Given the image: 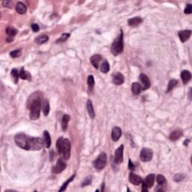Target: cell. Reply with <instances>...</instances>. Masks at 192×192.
I'll list each match as a JSON object with an SVG mask.
<instances>
[{
	"mask_svg": "<svg viewBox=\"0 0 192 192\" xmlns=\"http://www.w3.org/2000/svg\"><path fill=\"white\" fill-rule=\"evenodd\" d=\"M185 176L184 175V174H182V173H178V174H176L174 176H173V179H174V181L175 182H181V181H183V179H185Z\"/></svg>",
	"mask_w": 192,
	"mask_h": 192,
	"instance_id": "d590c367",
	"label": "cell"
},
{
	"mask_svg": "<svg viewBox=\"0 0 192 192\" xmlns=\"http://www.w3.org/2000/svg\"><path fill=\"white\" fill-rule=\"evenodd\" d=\"M107 162V157L106 153L101 152L94 161V167L97 170H103L106 167Z\"/></svg>",
	"mask_w": 192,
	"mask_h": 192,
	"instance_id": "5b68a950",
	"label": "cell"
},
{
	"mask_svg": "<svg viewBox=\"0 0 192 192\" xmlns=\"http://www.w3.org/2000/svg\"><path fill=\"white\" fill-rule=\"evenodd\" d=\"M65 168H66V164H65V162L64 161L62 158H59V159H58L56 166L53 168V173H62Z\"/></svg>",
	"mask_w": 192,
	"mask_h": 192,
	"instance_id": "ba28073f",
	"label": "cell"
},
{
	"mask_svg": "<svg viewBox=\"0 0 192 192\" xmlns=\"http://www.w3.org/2000/svg\"><path fill=\"white\" fill-rule=\"evenodd\" d=\"M41 107V103L38 98L33 99L31 101L30 107H29V110H30L29 117L31 119L36 120L40 117Z\"/></svg>",
	"mask_w": 192,
	"mask_h": 192,
	"instance_id": "277c9868",
	"label": "cell"
},
{
	"mask_svg": "<svg viewBox=\"0 0 192 192\" xmlns=\"http://www.w3.org/2000/svg\"><path fill=\"white\" fill-rule=\"evenodd\" d=\"M190 142V140H186L184 141V145L185 146H188V143Z\"/></svg>",
	"mask_w": 192,
	"mask_h": 192,
	"instance_id": "b9f144b4",
	"label": "cell"
},
{
	"mask_svg": "<svg viewBox=\"0 0 192 192\" xmlns=\"http://www.w3.org/2000/svg\"><path fill=\"white\" fill-rule=\"evenodd\" d=\"M14 140L17 147L25 150L38 151L45 147L44 140L40 137H31L25 134H18L14 137Z\"/></svg>",
	"mask_w": 192,
	"mask_h": 192,
	"instance_id": "6da1fadb",
	"label": "cell"
},
{
	"mask_svg": "<svg viewBox=\"0 0 192 192\" xmlns=\"http://www.w3.org/2000/svg\"><path fill=\"white\" fill-rule=\"evenodd\" d=\"M101 60H102V56L101 55H99V54H95L90 59L91 63L96 69H98L99 63H100Z\"/></svg>",
	"mask_w": 192,
	"mask_h": 192,
	"instance_id": "9a60e30c",
	"label": "cell"
},
{
	"mask_svg": "<svg viewBox=\"0 0 192 192\" xmlns=\"http://www.w3.org/2000/svg\"><path fill=\"white\" fill-rule=\"evenodd\" d=\"M124 81H125V77H124V76L121 73H116L113 76V82L116 86L122 85L124 83Z\"/></svg>",
	"mask_w": 192,
	"mask_h": 192,
	"instance_id": "5bb4252c",
	"label": "cell"
},
{
	"mask_svg": "<svg viewBox=\"0 0 192 192\" xmlns=\"http://www.w3.org/2000/svg\"><path fill=\"white\" fill-rule=\"evenodd\" d=\"M2 5L4 7H6V8H12V6L13 5V2L12 1H10V0H5L2 2Z\"/></svg>",
	"mask_w": 192,
	"mask_h": 192,
	"instance_id": "74e56055",
	"label": "cell"
},
{
	"mask_svg": "<svg viewBox=\"0 0 192 192\" xmlns=\"http://www.w3.org/2000/svg\"><path fill=\"white\" fill-rule=\"evenodd\" d=\"M181 78H182L183 83L186 84L187 83L190 81L191 78V74L189 71H183V72L181 73Z\"/></svg>",
	"mask_w": 192,
	"mask_h": 192,
	"instance_id": "e0dca14e",
	"label": "cell"
},
{
	"mask_svg": "<svg viewBox=\"0 0 192 192\" xmlns=\"http://www.w3.org/2000/svg\"><path fill=\"white\" fill-rule=\"evenodd\" d=\"M142 22H143V19L140 17H133V18H131V19H129L128 20V25H129L130 26L132 27L137 26L140 24Z\"/></svg>",
	"mask_w": 192,
	"mask_h": 192,
	"instance_id": "2e32d148",
	"label": "cell"
},
{
	"mask_svg": "<svg viewBox=\"0 0 192 192\" xmlns=\"http://www.w3.org/2000/svg\"><path fill=\"white\" fill-rule=\"evenodd\" d=\"M86 108H87L88 113H89V115L91 117L92 119L95 118V111H94L93 108V105H92V103L90 100H88L87 103H86Z\"/></svg>",
	"mask_w": 192,
	"mask_h": 192,
	"instance_id": "44dd1931",
	"label": "cell"
},
{
	"mask_svg": "<svg viewBox=\"0 0 192 192\" xmlns=\"http://www.w3.org/2000/svg\"><path fill=\"white\" fill-rule=\"evenodd\" d=\"M74 177H75V175H73L72 176H71L70 178H69V179H68V180H66V182H65V183H64V184H63L62 185L61 188L59 189V191H65V189H66V188H67V187H68V185H69V183H70L71 182H72V181L74 180Z\"/></svg>",
	"mask_w": 192,
	"mask_h": 192,
	"instance_id": "1f68e13d",
	"label": "cell"
},
{
	"mask_svg": "<svg viewBox=\"0 0 192 192\" xmlns=\"http://www.w3.org/2000/svg\"><path fill=\"white\" fill-rule=\"evenodd\" d=\"M48 39H49V38H48L47 35H40V36H38V38L35 39V41H36L38 44H41L47 41Z\"/></svg>",
	"mask_w": 192,
	"mask_h": 192,
	"instance_id": "f546056e",
	"label": "cell"
},
{
	"mask_svg": "<svg viewBox=\"0 0 192 192\" xmlns=\"http://www.w3.org/2000/svg\"><path fill=\"white\" fill-rule=\"evenodd\" d=\"M31 27H32V29H33L34 33H38V31H39V26H38L37 23H33V24H32Z\"/></svg>",
	"mask_w": 192,
	"mask_h": 192,
	"instance_id": "ab89813d",
	"label": "cell"
},
{
	"mask_svg": "<svg viewBox=\"0 0 192 192\" xmlns=\"http://www.w3.org/2000/svg\"><path fill=\"white\" fill-rule=\"evenodd\" d=\"M142 91V86L138 83H133L131 85V92H133L134 95H139Z\"/></svg>",
	"mask_w": 192,
	"mask_h": 192,
	"instance_id": "ffe728a7",
	"label": "cell"
},
{
	"mask_svg": "<svg viewBox=\"0 0 192 192\" xmlns=\"http://www.w3.org/2000/svg\"><path fill=\"white\" fill-rule=\"evenodd\" d=\"M42 109H43V113L44 116H47L50 113V104L48 100L45 99L42 102Z\"/></svg>",
	"mask_w": 192,
	"mask_h": 192,
	"instance_id": "cb8c5ba5",
	"label": "cell"
},
{
	"mask_svg": "<svg viewBox=\"0 0 192 192\" xmlns=\"http://www.w3.org/2000/svg\"><path fill=\"white\" fill-rule=\"evenodd\" d=\"M87 83L90 90H93L94 86H95V79H94V77L92 75H90L88 77Z\"/></svg>",
	"mask_w": 192,
	"mask_h": 192,
	"instance_id": "f1b7e54d",
	"label": "cell"
},
{
	"mask_svg": "<svg viewBox=\"0 0 192 192\" xmlns=\"http://www.w3.org/2000/svg\"><path fill=\"white\" fill-rule=\"evenodd\" d=\"M6 33L9 37H14L17 34V30L14 27L9 26L6 29Z\"/></svg>",
	"mask_w": 192,
	"mask_h": 192,
	"instance_id": "83f0119b",
	"label": "cell"
},
{
	"mask_svg": "<svg viewBox=\"0 0 192 192\" xmlns=\"http://www.w3.org/2000/svg\"><path fill=\"white\" fill-rule=\"evenodd\" d=\"M178 83V80H170V82L168 83V89H167V92H169L173 90V88L175 87L176 86Z\"/></svg>",
	"mask_w": 192,
	"mask_h": 192,
	"instance_id": "4dcf8cb0",
	"label": "cell"
},
{
	"mask_svg": "<svg viewBox=\"0 0 192 192\" xmlns=\"http://www.w3.org/2000/svg\"><path fill=\"white\" fill-rule=\"evenodd\" d=\"M109 70H110V65H109L108 62L105 60L101 65V71L106 74V73L108 72Z\"/></svg>",
	"mask_w": 192,
	"mask_h": 192,
	"instance_id": "4316f807",
	"label": "cell"
},
{
	"mask_svg": "<svg viewBox=\"0 0 192 192\" xmlns=\"http://www.w3.org/2000/svg\"><path fill=\"white\" fill-rule=\"evenodd\" d=\"M92 182V177L91 176H87L86 179H84V181L82 183V186L84 187L86 186V185H89L91 184Z\"/></svg>",
	"mask_w": 192,
	"mask_h": 192,
	"instance_id": "e575fe53",
	"label": "cell"
},
{
	"mask_svg": "<svg viewBox=\"0 0 192 192\" xmlns=\"http://www.w3.org/2000/svg\"><path fill=\"white\" fill-rule=\"evenodd\" d=\"M21 53V50H13L10 53V56L12 58H17L20 56Z\"/></svg>",
	"mask_w": 192,
	"mask_h": 192,
	"instance_id": "836d02e7",
	"label": "cell"
},
{
	"mask_svg": "<svg viewBox=\"0 0 192 192\" xmlns=\"http://www.w3.org/2000/svg\"><path fill=\"white\" fill-rule=\"evenodd\" d=\"M122 136V130L119 127H114L112 129V133H111V137L112 140L114 142H116L119 140L120 137Z\"/></svg>",
	"mask_w": 192,
	"mask_h": 192,
	"instance_id": "7c38bea8",
	"label": "cell"
},
{
	"mask_svg": "<svg viewBox=\"0 0 192 192\" xmlns=\"http://www.w3.org/2000/svg\"><path fill=\"white\" fill-rule=\"evenodd\" d=\"M104 183H103L102 185H101V191H104Z\"/></svg>",
	"mask_w": 192,
	"mask_h": 192,
	"instance_id": "7bdbcfd3",
	"label": "cell"
},
{
	"mask_svg": "<svg viewBox=\"0 0 192 192\" xmlns=\"http://www.w3.org/2000/svg\"><path fill=\"white\" fill-rule=\"evenodd\" d=\"M123 33L122 29H120V34L116 38L111 46V53L113 55L117 56L123 51Z\"/></svg>",
	"mask_w": 192,
	"mask_h": 192,
	"instance_id": "3957f363",
	"label": "cell"
},
{
	"mask_svg": "<svg viewBox=\"0 0 192 192\" xmlns=\"http://www.w3.org/2000/svg\"><path fill=\"white\" fill-rule=\"evenodd\" d=\"M71 142L69 139L59 137L56 142V149L59 155H62L64 159H69L71 155Z\"/></svg>",
	"mask_w": 192,
	"mask_h": 192,
	"instance_id": "7a4b0ae2",
	"label": "cell"
},
{
	"mask_svg": "<svg viewBox=\"0 0 192 192\" xmlns=\"http://www.w3.org/2000/svg\"><path fill=\"white\" fill-rule=\"evenodd\" d=\"M20 77L22 80H31V75L30 74L27 72L26 71H25L23 68H22L20 71Z\"/></svg>",
	"mask_w": 192,
	"mask_h": 192,
	"instance_id": "d4e9b609",
	"label": "cell"
},
{
	"mask_svg": "<svg viewBox=\"0 0 192 192\" xmlns=\"http://www.w3.org/2000/svg\"><path fill=\"white\" fill-rule=\"evenodd\" d=\"M183 136V131L180 130H175V131H172L169 136V138L171 140L176 141L179 140L181 137Z\"/></svg>",
	"mask_w": 192,
	"mask_h": 192,
	"instance_id": "ac0fdd59",
	"label": "cell"
},
{
	"mask_svg": "<svg viewBox=\"0 0 192 192\" xmlns=\"http://www.w3.org/2000/svg\"><path fill=\"white\" fill-rule=\"evenodd\" d=\"M128 168H129L130 170L134 169V164L131 162V161L130 159H129V164H128Z\"/></svg>",
	"mask_w": 192,
	"mask_h": 192,
	"instance_id": "60d3db41",
	"label": "cell"
},
{
	"mask_svg": "<svg viewBox=\"0 0 192 192\" xmlns=\"http://www.w3.org/2000/svg\"><path fill=\"white\" fill-rule=\"evenodd\" d=\"M191 35V31L189 30V29H187V30H183L179 32V37L180 38L181 41L184 43L186 41H188L189 39V38Z\"/></svg>",
	"mask_w": 192,
	"mask_h": 192,
	"instance_id": "4fadbf2b",
	"label": "cell"
},
{
	"mask_svg": "<svg viewBox=\"0 0 192 192\" xmlns=\"http://www.w3.org/2000/svg\"><path fill=\"white\" fill-rule=\"evenodd\" d=\"M69 37H70V34H69V33H64V34L62 35V36L60 37V38H59L57 41H56V42L59 43V42L65 41H66L67 39L69 38Z\"/></svg>",
	"mask_w": 192,
	"mask_h": 192,
	"instance_id": "8d00e7d4",
	"label": "cell"
},
{
	"mask_svg": "<svg viewBox=\"0 0 192 192\" xmlns=\"http://www.w3.org/2000/svg\"><path fill=\"white\" fill-rule=\"evenodd\" d=\"M155 180V175L153 173H151L146 177L144 180L142 181V191H148L149 188H152L154 185Z\"/></svg>",
	"mask_w": 192,
	"mask_h": 192,
	"instance_id": "8992f818",
	"label": "cell"
},
{
	"mask_svg": "<svg viewBox=\"0 0 192 192\" xmlns=\"http://www.w3.org/2000/svg\"><path fill=\"white\" fill-rule=\"evenodd\" d=\"M192 12V5L191 4H187L186 7L185 8L184 13L186 14H190Z\"/></svg>",
	"mask_w": 192,
	"mask_h": 192,
	"instance_id": "f35d334b",
	"label": "cell"
},
{
	"mask_svg": "<svg viewBox=\"0 0 192 192\" xmlns=\"http://www.w3.org/2000/svg\"><path fill=\"white\" fill-rule=\"evenodd\" d=\"M128 179H129V182L131 184L134 185H139L141 183H142V178H141L140 176L136 175L134 173H131L129 174V177H128Z\"/></svg>",
	"mask_w": 192,
	"mask_h": 192,
	"instance_id": "8fae6325",
	"label": "cell"
},
{
	"mask_svg": "<svg viewBox=\"0 0 192 192\" xmlns=\"http://www.w3.org/2000/svg\"><path fill=\"white\" fill-rule=\"evenodd\" d=\"M141 83H142V90H148L149 88L150 87V81L148 77L145 74H141L139 77Z\"/></svg>",
	"mask_w": 192,
	"mask_h": 192,
	"instance_id": "30bf717a",
	"label": "cell"
},
{
	"mask_svg": "<svg viewBox=\"0 0 192 192\" xmlns=\"http://www.w3.org/2000/svg\"><path fill=\"white\" fill-rule=\"evenodd\" d=\"M153 157V152L152 149L149 148H143L140 152V158L143 162H148L151 161Z\"/></svg>",
	"mask_w": 192,
	"mask_h": 192,
	"instance_id": "52a82bcc",
	"label": "cell"
},
{
	"mask_svg": "<svg viewBox=\"0 0 192 192\" xmlns=\"http://www.w3.org/2000/svg\"><path fill=\"white\" fill-rule=\"evenodd\" d=\"M11 74H12V77H13L14 83H17V82H18V79L20 77V72H18V71L16 69H12Z\"/></svg>",
	"mask_w": 192,
	"mask_h": 192,
	"instance_id": "484cf974",
	"label": "cell"
},
{
	"mask_svg": "<svg viewBox=\"0 0 192 192\" xmlns=\"http://www.w3.org/2000/svg\"><path fill=\"white\" fill-rule=\"evenodd\" d=\"M156 181L158 183V185H163L166 183V179L165 177L162 175H158L157 176V178H156Z\"/></svg>",
	"mask_w": 192,
	"mask_h": 192,
	"instance_id": "d6a6232c",
	"label": "cell"
},
{
	"mask_svg": "<svg viewBox=\"0 0 192 192\" xmlns=\"http://www.w3.org/2000/svg\"><path fill=\"white\" fill-rule=\"evenodd\" d=\"M44 140L46 148H50L51 144V139H50V135L47 131H44Z\"/></svg>",
	"mask_w": 192,
	"mask_h": 192,
	"instance_id": "603a6c76",
	"label": "cell"
},
{
	"mask_svg": "<svg viewBox=\"0 0 192 192\" xmlns=\"http://www.w3.org/2000/svg\"><path fill=\"white\" fill-rule=\"evenodd\" d=\"M71 119V117L69 115L65 114L64 115V116L62 117V128L63 131H66L67 128H68V125H69V122Z\"/></svg>",
	"mask_w": 192,
	"mask_h": 192,
	"instance_id": "7402d4cb",
	"label": "cell"
},
{
	"mask_svg": "<svg viewBox=\"0 0 192 192\" xmlns=\"http://www.w3.org/2000/svg\"><path fill=\"white\" fill-rule=\"evenodd\" d=\"M16 11L18 14H24L26 12V6L25 5V4H23V2H18L16 4L15 6Z\"/></svg>",
	"mask_w": 192,
	"mask_h": 192,
	"instance_id": "d6986e66",
	"label": "cell"
},
{
	"mask_svg": "<svg viewBox=\"0 0 192 192\" xmlns=\"http://www.w3.org/2000/svg\"><path fill=\"white\" fill-rule=\"evenodd\" d=\"M123 150L124 146L121 145L115 152L114 160L116 164H121L123 162Z\"/></svg>",
	"mask_w": 192,
	"mask_h": 192,
	"instance_id": "9c48e42d",
	"label": "cell"
}]
</instances>
